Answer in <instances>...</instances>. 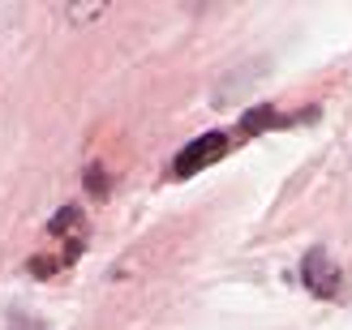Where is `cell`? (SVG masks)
Masks as SVG:
<instances>
[{
	"label": "cell",
	"mask_w": 352,
	"mask_h": 330,
	"mask_svg": "<svg viewBox=\"0 0 352 330\" xmlns=\"http://www.w3.org/2000/svg\"><path fill=\"white\" fill-rule=\"evenodd\" d=\"M301 283L309 296H318V300H336L340 296V266H336V257H331L327 249H309L301 257Z\"/></svg>",
	"instance_id": "7a4b0ae2"
},
{
	"label": "cell",
	"mask_w": 352,
	"mask_h": 330,
	"mask_svg": "<svg viewBox=\"0 0 352 330\" xmlns=\"http://www.w3.org/2000/svg\"><path fill=\"white\" fill-rule=\"evenodd\" d=\"M232 142H236V133H228V129H210V133H198L193 142L172 159V176L176 180H189V176H198L202 167H210V163H219L228 150H232Z\"/></svg>",
	"instance_id": "6da1fadb"
}]
</instances>
